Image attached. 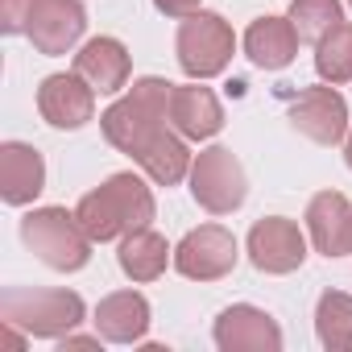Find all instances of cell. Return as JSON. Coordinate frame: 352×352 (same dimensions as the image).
Instances as JSON below:
<instances>
[{
    "label": "cell",
    "mask_w": 352,
    "mask_h": 352,
    "mask_svg": "<svg viewBox=\"0 0 352 352\" xmlns=\"http://www.w3.org/2000/svg\"><path fill=\"white\" fill-rule=\"evenodd\" d=\"M170 91H174V83H166V79H157V75L137 79V83L129 87V96H120V100L100 116V129H104L108 145L120 149V153H129V157H137L141 145H145L157 129L170 124Z\"/></svg>",
    "instance_id": "7a4b0ae2"
},
{
    "label": "cell",
    "mask_w": 352,
    "mask_h": 352,
    "mask_svg": "<svg viewBox=\"0 0 352 352\" xmlns=\"http://www.w3.org/2000/svg\"><path fill=\"white\" fill-rule=\"evenodd\" d=\"M83 232L104 245V241H120L137 228H149L153 216H157V204H153V191L145 187V179H137L133 170L124 174H112L104 179L96 191H87L75 208Z\"/></svg>",
    "instance_id": "6da1fadb"
},
{
    "label": "cell",
    "mask_w": 352,
    "mask_h": 352,
    "mask_svg": "<svg viewBox=\"0 0 352 352\" xmlns=\"http://www.w3.org/2000/svg\"><path fill=\"white\" fill-rule=\"evenodd\" d=\"M153 9L157 13H166V17H191V13H199V0H153Z\"/></svg>",
    "instance_id": "d4e9b609"
},
{
    "label": "cell",
    "mask_w": 352,
    "mask_h": 352,
    "mask_svg": "<svg viewBox=\"0 0 352 352\" xmlns=\"http://www.w3.org/2000/svg\"><path fill=\"white\" fill-rule=\"evenodd\" d=\"M100 340H104L100 331H96V336H71V331H67V336L58 340V348H63V352H67V348H100Z\"/></svg>",
    "instance_id": "484cf974"
},
{
    "label": "cell",
    "mask_w": 352,
    "mask_h": 352,
    "mask_svg": "<svg viewBox=\"0 0 352 352\" xmlns=\"http://www.w3.org/2000/svg\"><path fill=\"white\" fill-rule=\"evenodd\" d=\"M91 323H96V331H100L108 344H141L145 331H149V302H145L141 290L104 294Z\"/></svg>",
    "instance_id": "e0dca14e"
},
{
    "label": "cell",
    "mask_w": 352,
    "mask_h": 352,
    "mask_svg": "<svg viewBox=\"0 0 352 352\" xmlns=\"http://www.w3.org/2000/svg\"><path fill=\"white\" fill-rule=\"evenodd\" d=\"M348 9H352V0H348Z\"/></svg>",
    "instance_id": "83f0119b"
},
{
    "label": "cell",
    "mask_w": 352,
    "mask_h": 352,
    "mask_svg": "<svg viewBox=\"0 0 352 352\" xmlns=\"http://www.w3.org/2000/svg\"><path fill=\"white\" fill-rule=\"evenodd\" d=\"M315 336L327 352H352V294L323 290L315 302Z\"/></svg>",
    "instance_id": "44dd1931"
},
{
    "label": "cell",
    "mask_w": 352,
    "mask_h": 352,
    "mask_svg": "<svg viewBox=\"0 0 352 352\" xmlns=\"http://www.w3.org/2000/svg\"><path fill=\"white\" fill-rule=\"evenodd\" d=\"M30 13L34 0H0V34H25L30 30Z\"/></svg>",
    "instance_id": "cb8c5ba5"
},
{
    "label": "cell",
    "mask_w": 352,
    "mask_h": 352,
    "mask_svg": "<svg viewBox=\"0 0 352 352\" xmlns=\"http://www.w3.org/2000/svg\"><path fill=\"white\" fill-rule=\"evenodd\" d=\"M174 54H179V67L187 79H216L228 71L232 54H236V34L220 13H191L179 25V38H174Z\"/></svg>",
    "instance_id": "5b68a950"
},
{
    "label": "cell",
    "mask_w": 352,
    "mask_h": 352,
    "mask_svg": "<svg viewBox=\"0 0 352 352\" xmlns=\"http://www.w3.org/2000/svg\"><path fill=\"white\" fill-rule=\"evenodd\" d=\"M212 340L220 352H278L282 348V327L270 311L253 302H232L220 311Z\"/></svg>",
    "instance_id": "9c48e42d"
},
{
    "label": "cell",
    "mask_w": 352,
    "mask_h": 352,
    "mask_svg": "<svg viewBox=\"0 0 352 352\" xmlns=\"http://www.w3.org/2000/svg\"><path fill=\"white\" fill-rule=\"evenodd\" d=\"M46 191V162L34 145L25 141H5L0 145V199L25 208Z\"/></svg>",
    "instance_id": "5bb4252c"
},
{
    "label": "cell",
    "mask_w": 352,
    "mask_h": 352,
    "mask_svg": "<svg viewBox=\"0 0 352 352\" xmlns=\"http://www.w3.org/2000/svg\"><path fill=\"white\" fill-rule=\"evenodd\" d=\"M344 162H348V170H352V124H348V137H344Z\"/></svg>",
    "instance_id": "4316f807"
},
{
    "label": "cell",
    "mask_w": 352,
    "mask_h": 352,
    "mask_svg": "<svg viewBox=\"0 0 352 352\" xmlns=\"http://www.w3.org/2000/svg\"><path fill=\"white\" fill-rule=\"evenodd\" d=\"M249 261L261 274H294L307 261V236L286 216H265L249 228Z\"/></svg>",
    "instance_id": "8fae6325"
},
{
    "label": "cell",
    "mask_w": 352,
    "mask_h": 352,
    "mask_svg": "<svg viewBox=\"0 0 352 352\" xmlns=\"http://www.w3.org/2000/svg\"><path fill=\"white\" fill-rule=\"evenodd\" d=\"M170 124L187 141H208V137H216L224 129V108H220L216 91L204 87V79L174 83V91H170Z\"/></svg>",
    "instance_id": "4fadbf2b"
},
{
    "label": "cell",
    "mask_w": 352,
    "mask_h": 352,
    "mask_svg": "<svg viewBox=\"0 0 352 352\" xmlns=\"http://www.w3.org/2000/svg\"><path fill=\"white\" fill-rule=\"evenodd\" d=\"M83 30H87V9H83V0H34L25 38L34 42L38 54L58 58V54H71V50L79 46Z\"/></svg>",
    "instance_id": "ba28073f"
},
{
    "label": "cell",
    "mask_w": 352,
    "mask_h": 352,
    "mask_svg": "<svg viewBox=\"0 0 352 352\" xmlns=\"http://www.w3.org/2000/svg\"><path fill=\"white\" fill-rule=\"evenodd\" d=\"M307 232L323 257L352 253V204L340 191H319L307 204Z\"/></svg>",
    "instance_id": "2e32d148"
},
{
    "label": "cell",
    "mask_w": 352,
    "mask_h": 352,
    "mask_svg": "<svg viewBox=\"0 0 352 352\" xmlns=\"http://www.w3.org/2000/svg\"><path fill=\"white\" fill-rule=\"evenodd\" d=\"M290 25L298 34V42H319L327 30H336L344 21L340 0H290Z\"/></svg>",
    "instance_id": "603a6c76"
},
{
    "label": "cell",
    "mask_w": 352,
    "mask_h": 352,
    "mask_svg": "<svg viewBox=\"0 0 352 352\" xmlns=\"http://www.w3.org/2000/svg\"><path fill=\"white\" fill-rule=\"evenodd\" d=\"M290 124L315 145H340L348 137V100L336 91V83L307 87L290 104Z\"/></svg>",
    "instance_id": "30bf717a"
},
{
    "label": "cell",
    "mask_w": 352,
    "mask_h": 352,
    "mask_svg": "<svg viewBox=\"0 0 352 352\" xmlns=\"http://www.w3.org/2000/svg\"><path fill=\"white\" fill-rule=\"evenodd\" d=\"M315 71L323 83H348L352 79V21H340L315 42Z\"/></svg>",
    "instance_id": "7402d4cb"
},
{
    "label": "cell",
    "mask_w": 352,
    "mask_h": 352,
    "mask_svg": "<svg viewBox=\"0 0 352 352\" xmlns=\"http://www.w3.org/2000/svg\"><path fill=\"white\" fill-rule=\"evenodd\" d=\"M149 179L157 183V187H179L187 174H191V149H187V137L183 133H174L170 124L166 129H157L145 145H141V153L133 157Z\"/></svg>",
    "instance_id": "ac0fdd59"
},
{
    "label": "cell",
    "mask_w": 352,
    "mask_h": 352,
    "mask_svg": "<svg viewBox=\"0 0 352 352\" xmlns=\"http://www.w3.org/2000/svg\"><path fill=\"white\" fill-rule=\"evenodd\" d=\"M191 195L204 212L212 216H232L245 195H249V179H245V166L236 162V153L228 145H208L195 153L191 162Z\"/></svg>",
    "instance_id": "8992f818"
},
{
    "label": "cell",
    "mask_w": 352,
    "mask_h": 352,
    "mask_svg": "<svg viewBox=\"0 0 352 352\" xmlns=\"http://www.w3.org/2000/svg\"><path fill=\"white\" fill-rule=\"evenodd\" d=\"M170 261H174V249L166 245L162 232H153V228H137V232L120 236L116 265H120L124 278H133V282H153V278L166 274Z\"/></svg>",
    "instance_id": "ffe728a7"
},
{
    "label": "cell",
    "mask_w": 352,
    "mask_h": 352,
    "mask_svg": "<svg viewBox=\"0 0 352 352\" xmlns=\"http://www.w3.org/2000/svg\"><path fill=\"white\" fill-rule=\"evenodd\" d=\"M21 241L30 245V253L58 270V274H75L91 261V236L83 232L79 216L67 212V208H34L25 220H21Z\"/></svg>",
    "instance_id": "277c9868"
},
{
    "label": "cell",
    "mask_w": 352,
    "mask_h": 352,
    "mask_svg": "<svg viewBox=\"0 0 352 352\" xmlns=\"http://www.w3.org/2000/svg\"><path fill=\"white\" fill-rule=\"evenodd\" d=\"M236 236L224 224H199L174 245V270L191 282H220L236 270Z\"/></svg>",
    "instance_id": "52a82bcc"
},
{
    "label": "cell",
    "mask_w": 352,
    "mask_h": 352,
    "mask_svg": "<svg viewBox=\"0 0 352 352\" xmlns=\"http://www.w3.org/2000/svg\"><path fill=\"white\" fill-rule=\"evenodd\" d=\"M87 307L75 290H25L9 286L0 294V323H13L34 340H63L83 323Z\"/></svg>",
    "instance_id": "3957f363"
},
{
    "label": "cell",
    "mask_w": 352,
    "mask_h": 352,
    "mask_svg": "<svg viewBox=\"0 0 352 352\" xmlns=\"http://www.w3.org/2000/svg\"><path fill=\"white\" fill-rule=\"evenodd\" d=\"M38 112L54 129H83L96 116V87L79 79L75 71L67 75H46L38 87Z\"/></svg>",
    "instance_id": "7c38bea8"
},
{
    "label": "cell",
    "mask_w": 352,
    "mask_h": 352,
    "mask_svg": "<svg viewBox=\"0 0 352 352\" xmlns=\"http://www.w3.org/2000/svg\"><path fill=\"white\" fill-rule=\"evenodd\" d=\"M71 71H75L79 79H87V83L96 87V96H112V91H120V87L129 83L133 63H129V50H124L120 38L100 34V38H91V42L79 46Z\"/></svg>",
    "instance_id": "9a60e30c"
},
{
    "label": "cell",
    "mask_w": 352,
    "mask_h": 352,
    "mask_svg": "<svg viewBox=\"0 0 352 352\" xmlns=\"http://www.w3.org/2000/svg\"><path fill=\"white\" fill-rule=\"evenodd\" d=\"M245 54L261 71H286L298 54V34L290 17H257L245 30Z\"/></svg>",
    "instance_id": "d6986e66"
}]
</instances>
